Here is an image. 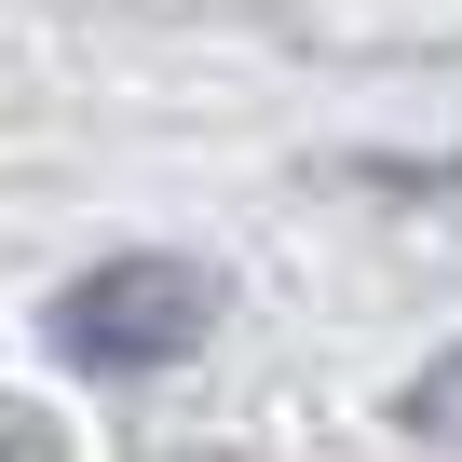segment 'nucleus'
I'll return each mask as SVG.
<instances>
[{
    "label": "nucleus",
    "instance_id": "nucleus-1",
    "mask_svg": "<svg viewBox=\"0 0 462 462\" xmlns=\"http://www.w3.org/2000/svg\"><path fill=\"white\" fill-rule=\"evenodd\" d=\"M217 313H231L217 259L123 245V259H96V273H69V286L42 300V340H55V367H82V381H136V367L204 354V340H217Z\"/></svg>",
    "mask_w": 462,
    "mask_h": 462
},
{
    "label": "nucleus",
    "instance_id": "nucleus-2",
    "mask_svg": "<svg viewBox=\"0 0 462 462\" xmlns=\"http://www.w3.org/2000/svg\"><path fill=\"white\" fill-rule=\"evenodd\" d=\"M394 435H408V448H462V340L394 381Z\"/></svg>",
    "mask_w": 462,
    "mask_h": 462
},
{
    "label": "nucleus",
    "instance_id": "nucleus-3",
    "mask_svg": "<svg viewBox=\"0 0 462 462\" xmlns=\"http://www.w3.org/2000/svg\"><path fill=\"white\" fill-rule=\"evenodd\" d=\"M354 190H408V204H462V150H421V163H340Z\"/></svg>",
    "mask_w": 462,
    "mask_h": 462
},
{
    "label": "nucleus",
    "instance_id": "nucleus-4",
    "mask_svg": "<svg viewBox=\"0 0 462 462\" xmlns=\"http://www.w3.org/2000/svg\"><path fill=\"white\" fill-rule=\"evenodd\" d=\"M28 448H42V421H28L14 394H0V462H28Z\"/></svg>",
    "mask_w": 462,
    "mask_h": 462
},
{
    "label": "nucleus",
    "instance_id": "nucleus-5",
    "mask_svg": "<svg viewBox=\"0 0 462 462\" xmlns=\"http://www.w3.org/2000/svg\"><path fill=\"white\" fill-rule=\"evenodd\" d=\"M163 462H245V448H163Z\"/></svg>",
    "mask_w": 462,
    "mask_h": 462
}]
</instances>
